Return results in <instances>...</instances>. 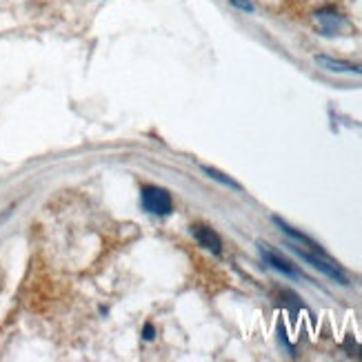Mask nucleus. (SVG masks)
<instances>
[{"label": "nucleus", "mask_w": 362, "mask_h": 362, "mask_svg": "<svg viewBox=\"0 0 362 362\" xmlns=\"http://www.w3.org/2000/svg\"><path fill=\"white\" fill-rule=\"evenodd\" d=\"M258 247H260V254H262L264 262L269 264V267H274L276 272L285 274V276H289V278H303V274L298 272L289 260H285L280 254H276L274 249H269V245H262V243H260Z\"/></svg>", "instance_id": "3"}, {"label": "nucleus", "mask_w": 362, "mask_h": 362, "mask_svg": "<svg viewBox=\"0 0 362 362\" xmlns=\"http://www.w3.org/2000/svg\"><path fill=\"white\" fill-rule=\"evenodd\" d=\"M291 247V251L298 256V258H303L305 262H309L313 269H318V272H322L327 278H332V280H336L338 285H349V278L344 276V272L340 269L338 264H334L332 260H329L327 256H322V254H316V251H307V249H303L300 245H289Z\"/></svg>", "instance_id": "1"}, {"label": "nucleus", "mask_w": 362, "mask_h": 362, "mask_svg": "<svg viewBox=\"0 0 362 362\" xmlns=\"http://www.w3.org/2000/svg\"><path fill=\"white\" fill-rule=\"evenodd\" d=\"M231 3H233L235 7L245 9V11H251V9H254V7H251V3H249V0H231Z\"/></svg>", "instance_id": "8"}, {"label": "nucleus", "mask_w": 362, "mask_h": 362, "mask_svg": "<svg viewBox=\"0 0 362 362\" xmlns=\"http://www.w3.org/2000/svg\"><path fill=\"white\" fill-rule=\"evenodd\" d=\"M316 21H318L320 31H325V34H334V31H338L344 25V21L340 18V16L334 13V11H329V9L327 11H318Z\"/></svg>", "instance_id": "5"}, {"label": "nucleus", "mask_w": 362, "mask_h": 362, "mask_svg": "<svg viewBox=\"0 0 362 362\" xmlns=\"http://www.w3.org/2000/svg\"><path fill=\"white\" fill-rule=\"evenodd\" d=\"M143 207L149 214L156 216H167L174 211V202H171V196L160 187H145L143 189Z\"/></svg>", "instance_id": "2"}, {"label": "nucleus", "mask_w": 362, "mask_h": 362, "mask_svg": "<svg viewBox=\"0 0 362 362\" xmlns=\"http://www.w3.org/2000/svg\"><path fill=\"white\" fill-rule=\"evenodd\" d=\"M192 233H194V238L198 240V245L204 247V249H209L211 254H220V251H223V240H220V235L214 229L204 227V225H194Z\"/></svg>", "instance_id": "4"}, {"label": "nucleus", "mask_w": 362, "mask_h": 362, "mask_svg": "<svg viewBox=\"0 0 362 362\" xmlns=\"http://www.w3.org/2000/svg\"><path fill=\"white\" fill-rule=\"evenodd\" d=\"M202 171H204V174H209L211 178H216L218 182H223V185L231 187V189H240V185H238V182L231 180V178H227L225 174H220V171H216V169H211V167H202Z\"/></svg>", "instance_id": "7"}, {"label": "nucleus", "mask_w": 362, "mask_h": 362, "mask_svg": "<svg viewBox=\"0 0 362 362\" xmlns=\"http://www.w3.org/2000/svg\"><path fill=\"white\" fill-rule=\"evenodd\" d=\"M316 62L322 67H327L329 71H351V74H362V65H349L344 60H336L329 56H316Z\"/></svg>", "instance_id": "6"}, {"label": "nucleus", "mask_w": 362, "mask_h": 362, "mask_svg": "<svg viewBox=\"0 0 362 362\" xmlns=\"http://www.w3.org/2000/svg\"><path fill=\"white\" fill-rule=\"evenodd\" d=\"M143 336H145V340H153V336H156V329H153L151 325H145V332H143Z\"/></svg>", "instance_id": "9"}]
</instances>
